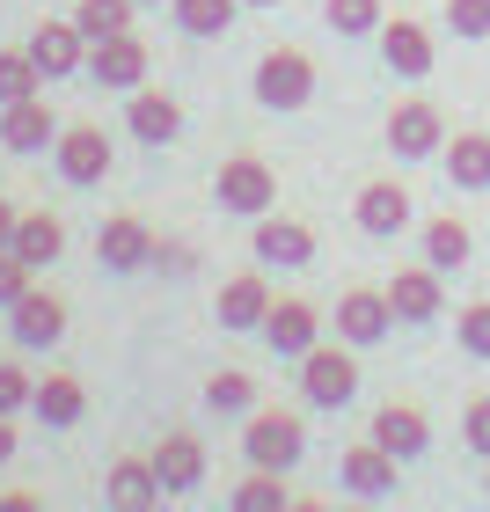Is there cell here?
Masks as SVG:
<instances>
[{
    "mask_svg": "<svg viewBox=\"0 0 490 512\" xmlns=\"http://www.w3.org/2000/svg\"><path fill=\"white\" fill-rule=\"evenodd\" d=\"M242 454H249V469H278V476H286L293 461L308 454V425H300L293 410H249Z\"/></svg>",
    "mask_w": 490,
    "mask_h": 512,
    "instance_id": "cell-1",
    "label": "cell"
},
{
    "mask_svg": "<svg viewBox=\"0 0 490 512\" xmlns=\"http://www.w3.org/2000/svg\"><path fill=\"white\" fill-rule=\"evenodd\" d=\"M213 198H220V213L264 220L271 205H278V176H271V161H256V154H235V161H220V176H213Z\"/></svg>",
    "mask_w": 490,
    "mask_h": 512,
    "instance_id": "cell-2",
    "label": "cell"
},
{
    "mask_svg": "<svg viewBox=\"0 0 490 512\" xmlns=\"http://www.w3.org/2000/svg\"><path fill=\"white\" fill-rule=\"evenodd\" d=\"M300 395H308L315 410H344L359 395V366L344 344H315L308 359H300Z\"/></svg>",
    "mask_w": 490,
    "mask_h": 512,
    "instance_id": "cell-3",
    "label": "cell"
},
{
    "mask_svg": "<svg viewBox=\"0 0 490 512\" xmlns=\"http://www.w3.org/2000/svg\"><path fill=\"white\" fill-rule=\"evenodd\" d=\"M308 96H315V59L308 52H293V44H286V52L256 59V103H264V110H300Z\"/></svg>",
    "mask_w": 490,
    "mask_h": 512,
    "instance_id": "cell-4",
    "label": "cell"
},
{
    "mask_svg": "<svg viewBox=\"0 0 490 512\" xmlns=\"http://www.w3.org/2000/svg\"><path fill=\"white\" fill-rule=\"evenodd\" d=\"M388 147L403 161H425V154H447V118L417 96V103H395L388 110Z\"/></svg>",
    "mask_w": 490,
    "mask_h": 512,
    "instance_id": "cell-5",
    "label": "cell"
},
{
    "mask_svg": "<svg viewBox=\"0 0 490 512\" xmlns=\"http://www.w3.org/2000/svg\"><path fill=\"white\" fill-rule=\"evenodd\" d=\"M52 161H59V176L74 183V191L103 183L110 176V139H103V125H66L59 147H52Z\"/></svg>",
    "mask_w": 490,
    "mask_h": 512,
    "instance_id": "cell-6",
    "label": "cell"
},
{
    "mask_svg": "<svg viewBox=\"0 0 490 512\" xmlns=\"http://www.w3.org/2000/svg\"><path fill=\"white\" fill-rule=\"evenodd\" d=\"M88 74H96V88H147V44H139L132 30L125 37H103V44H88Z\"/></svg>",
    "mask_w": 490,
    "mask_h": 512,
    "instance_id": "cell-7",
    "label": "cell"
},
{
    "mask_svg": "<svg viewBox=\"0 0 490 512\" xmlns=\"http://www.w3.org/2000/svg\"><path fill=\"white\" fill-rule=\"evenodd\" d=\"M388 322H395V308H388V293H373V286H352V293L337 300V337L352 344V352L381 344V337H388Z\"/></svg>",
    "mask_w": 490,
    "mask_h": 512,
    "instance_id": "cell-8",
    "label": "cell"
},
{
    "mask_svg": "<svg viewBox=\"0 0 490 512\" xmlns=\"http://www.w3.org/2000/svg\"><path fill=\"white\" fill-rule=\"evenodd\" d=\"M96 264H103V271H147V264H154V227H147V220H132V213L103 220V235H96Z\"/></svg>",
    "mask_w": 490,
    "mask_h": 512,
    "instance_id": "cell-9",
    "label": "cell"
},
{
    "mask_svg": "<svg viewBox=\"0 0 490 512\" xmlns=\"http://www.w3.org/2000/svg\"><path fill=\"white\" fill-rule=\"evenodd\" d=\"M8 315H15V344H22V352H52V344L66 337V300L59 293H37L30 286Z\"/></svg>",
    "mask_w": 490,
    "mask_h": 512,
    "instance_id": "cell-10",
    "label": "cell"
},
{
    "mask_svg": "<svg viewBox=\"0 0 490 512\" xmlns=\"http://www.w3.org/2000/svg\"><path fill=\"white\" fill-rule=\"evenodd\" d=\"M366 439H373V447H388L395 461H417L432 447V425H425V410H417V403H381Z\"/></svg>",
    "mask_w": 490,
    "mask_h": 512,
    "instance_id": "cell-11",
    "label": "cell"
},
{
    "mask_svg": "<svg viewBox=\"0 0 490 512\" xmlns=\"http://www.w3.org/2000/svg\"><path fill=\"white\" fill-rule=\"evenodd\" d=\"M59 132H66V125L44 110V96L0 110V147H8V154H44V147H59Z\"/></svg>",
    "mask_w": 490,
    "mask_h": 512,
    "instance_id": "cell-12",
    "label": "cell"
},
{
    "mask_svg": "<svg viewBox=\"0 0 490 512\" xmlns=\"http://www.w3.org/2000/svg\"><path fill=\"white\" fill-rule=\"evenodd\" d=\"M22 52L44 66V81H59V74H81V66H88V37L74 30V22H37Z\"/></svg>",
    "mask_w": 490,
    "mask_h": 512,
    "instance_id": "cell-13",
    "label": "cell"
},
{
    "mask_svg": "<svg viewBox=\"0 0 490 512\" xmlns=\"http://www.w3.org/2000/svg\"><path fill=\"white\" fill-rule=\"evenodd\" d=\"M381 59H388V74L425 81L432 74V30H425V22H410V15L381 22Z\"/></svg>",
    "mask_w": 490,
    "mask_h": 512,
    "instance_id": "cell-14",
    "label": "cell"
},
{
    "mask_svg": "<svg viewBox=\"0 0 490 512\" xmlns=\"http://www.w3.org/2000/svg\"><path fill=\"white\" fill-rule=\"evenodd\" d=\"M103 498L118 505V512H154L161 498V476H154V454L139 461V454H125V461H110V476H103Z\"/></svg>",
    "mask_w": 490,
    "mask_h": 512,
    "instance_id": "cell-15",
    "label": "cell"
},
{
    "mask_svg": "<svg viewBox=\"0 0 490 512\" xmlns=\"http://www.w3.org/2000/svg\"><path fill=\"white\" fill-rule=\"evenodd\" d=\"M264 337H271L278 359H308L322 344V315L308 308V300H278V308L264 315Z\"/></svg>",
    "mask_w": 490,
    "mask_h": 512,
    "instance_id": "cell-16",
    "label": "cell"
},
{
    "mask_svg": "<svg viewBox=\"0 0 490 512\" xmlns=\"http://www.w3.org/2000/svg\"><path fill=\"white\" fill-rule=\"evenodd\" d=\"M249 249H256V264H286V271L315 264V235H308L300 220H278V213H264V220H256Z\"/></svg>",
    "mask_w": 490,
    "mask_h": 512,
    "instance_id": "cell-17",
    "label": "cell"
},
{
    "mask_svg": "<svg viewBox=\"0 0 490 512\" xmlns=\"http://www.w3.org/2000/svg\"><path fill=\"white\" fill-rule=\"evenodd\" d=\"M337 476H344V491H352V498H395V454H388V447H373V439L344 447Z\"/></svg>",
    "mask_w": 490,
    "mask_h": 512,
    "instance_id": "cell-18",
    "label": "cell"
},
{
    "mask_svg": "<svg viewBox=\"0 0 490 512\" xmlns=\"http://www.w3.org/2000/svg\"><path fill=\"white\" fill-rule=\"evenodd\" d=\"M278 308L271 300V286L256 271H242V278H227L220 286V300H213V315H220V330H264V315Z\"/></svg>",
    "mask_w": 490,
    "mask_h": 512,
    "instance_id": "cell-19",
    "label": "cell"
},
{
    "mask_svg": "<svg viewBox=\"0 0 490 512\" xmlns=\"http://www.w3.org/2000/svg\"><path fill=\"white\" fill-rule=\"evenodd\" d=\"M352 220L366 227L373 242H395L410 227V191H403V183H366L359 205H352Z\"/></svg>",
    "mask_w": 490,
    "mask_h": 512,
    "instance_id": "cell-20",
    "label": "cell"
},
{
    "mask_svg": "<svg viewBox=\"0 0 490 512\" xmlns=\"http://www.w3.org/2000/svg\"><path fill=\"white\" fill-rule=\"evenodd\" d=\"M154 476H161V491H169V498L176 491H198V483H205V447L191 432H169L154 447Z\"/></svg>",
    "mask_w": 490,
    "mask_h": 512,
    "instance_id": "cell-21",
    "label": "cell"
},
{
    "mask_svg": "<svg viewBox=\"0 0 490 512\" xmlns=\"http://www.w3.org/2000/svg\"><path fill=\"white\" fill-rule=\"evenodd\" d=\"M125 125H132V139H147V147H169L183 132V110H176V96H161V88H132Z\"/></svg>",
    "mask_w": 490,
    "mask_h": 512,
    "instance_id": "cell-22",
    "label": "cell"
},
{
    "mask_svg": "<svg viewBox=\"0 0 490 512\" xmlns=\"http://www.w3.org/2000/svg\"><path fill=\"white\" fill-rule=\"evenodd\" d=\"M388 308H395V322H432V315H439V271H432V264L395 271V278H388Z\"/></svg>",
    "mask_w": 490,
    "mask_h": 512,
    "instance_id": "cell-23",
    "label": "cell"
},
{
    "mask_svg": "<svg viewBox=\"0 0 490 512\" xmlns=\"http://www.w3.org/2000/svg\"><path fill=\"white\" fill-rule=\"evenodd\" d=\"M30 410L44 417V425H81V417H88V388L74 374H44L37 395H30Z\"/></svg>",
    "mask_w": 490,
    "mask_h": 512,
    "instance_id": "cell-24",
    "label": "cell"
},
{
    "mask_svg": "<svg viewBox=\"0 0 490 512\" xmlns=\"http://www.w3.org/2000/svg\"><path fill=\"white\" fill-rule=\"evenodd\" d=\"M30 271H44V264H59V249H66V227L52 220V213H22L15 220V242H8Z\"/></svg>",
    "mask_w": 490,
    "mask_h": 512,
    "instance_id": "cell-25",
    "label": "cell"
},
{
    "mask_svg": "<svg viewBox=\"0 0 490 512\" xmlns=\"http://www.w3.org/2000/svg\"><path fill=\"white\" fill-rule=\"evenodd\" d=\"M447 176H454V191H490V139L483 132L447 139Z\"/></svg>",
    "mask_w": 490,
    "mask_h": 512,
    "instance_id": "cell-26",
    "label": "cell"
},
{
    "mask_svg": "<svg viewBox=\"0 0 490 512\" xmlns=\"http://www.w3.org/2000/svg\"><path fill=\"white\" fill-rule=\"evenodd\" d=\"M132 8H139V0H81V8H74V30H81L88 44L125 37V30H132Z\"/></svg>",
    "mask_w": 490,
    "mask_h": 512,
    "instance_id": "cell-27",
    "label": "cell"
},
{
    "mask_svg": "<svg viewBox=\"0 0 490 512\" xmlns=\"http://www.w3.org/2000/svg\"><path fill=\"white\" fill-rule=\"evenodd\" d=\"M235 512H293L286 476H278V469H249V476L235 483Z\"/></svg>",
    "mask_w": 490,
    "mask_h": 512,
    "instance_id": "cell-28",
    "label": "cell"
},
{
    "mask_svg": "<svg viewBox=\"0 0 490 512\" xmlns=\"http://www.w3.org/2000/svg\"><path fill=\"white\" fill-rule=\"evenodd\" d=\"M469 227H461V220H432L425 227V264L432 271H461V264H469Z\"/></svg>",
    "mask_w": 490,
    "mask_h": 512,
    "instance_id": "cell-29",
    "label": "cell"
},
{
    "mask_svg": "<svg viewBox=\"0 0 490 512\" xmlns=\"http://www.w3.org/2000/svg\"><path fill=\"white\" fill-rule=\"evenodd\" d=\"M169 8H176V22H183L191 37H227L242 0H169Z\"/></svg>",
    "mask_w": 490,
    "mask_h": 512,
    "instance_id": "cell-30",
    "label": "cell"
},
{
    "mask_svg": "<svg viewBox=\"0 0 490 512\" xmlns=\"http://www.w3.org/2000/svg\"><path fill=\"white\" fill-rule=\"evenodd\" d=\"M44 88V66L30 59V52H0V110L8 103H30Z\"/></svg>",
    "mask_w": 490,
    "mask_h": 512,
    "instance_id": "cell-31",
    "label": "cell"
},
{
    "mask_svg": "<svg viewBox=\"0 0 490 512\" xmlns=\"http://www.w3.org/2000/svg\"><path fill=\"white\" fill-rule=\"evenodd\" d=\"M337 37H381V0H322Z\"/></svg>",
    "mask_w": 490,
    "mask_h": 512,
    "instance_id": "cell-32",
    "label": "cell"
},
{
    "mask_svg": "<svg viewBox=\"0 0 490 512\" xmlns=\"http://www.w3.org/2000/svg\"><path fill=\"white\" fill-rule=\"evenodd\" d=\"M205 403L213 410H256V381L242 374V366H220V374L205 381Z\"/></svg>",
    "mask_w": 490,
    "mask_h": 512,
    "instance_id": "cell-33",
    "label": "cell"
},
{
    "mask_svg": "<svg viewBox=\"0 0 490 512\" xmlns=\"http://www.w3.org/2000/svg\"><path fill=\"white\" fill-rule=\"evenodd\" d=\"M454 337H461V352H469V359H490V300H469V308H461Z\"/></svg>",
    "mask_w": 490,
    "mask_h": 512,
    "instance_id": "cell-34",
    "label": "cell"
},
{
    "mask_svg": "<svg viewBox=\"0 0 490 512\" xmlns=\"http://www.w3.org/2000/svg\"><path fill=\"white\" fill-rule=\"evenodd\" d=\"M447 30L454 37H490V0H447Z\"/></svg>",
    "mask_w": 490,
    "mask_h": 512,
    "instance_id": "cell-35",
    "label": "cell"
},
{
    "mask_svg": "<svg viewBox=\"0 0 490 512\" xmlns=\"http://www.w3.org/2000/svg\"><path fill=\"white\" fill-rule=\"evenodd\" d=\"M30 395H37V381L22 374L15 359H0V417H15V410H30Z\"/></svg>",
    "mask_w": 490,
    "mask_h": 512,
    "instance_id": "cell-36",
    "label": "cell"
},
{
    "mask_svg": "<svg viewBox=\"0 0 490 512\" xmlns=\"http://www.w3.org/2000/svg\"><path fill=\"white\" fill-rule=\"evenodd\" d=\"M22 293H30V264H22L15 249H0V308H15Z\"/></svg>",
    "mask_w": 490,
    "mask_h": 512,
    "instance_id": "cell-37",
    "label": "cell"
},
{
    "mask_svg": "<svg viewBox=\"0 0 490 512\" xmlns=\"http://www.w3.org/2000/svg\"><path fill=\"white\" fill-rule=\"evenodd\" d=\"M461 439H469V447L490 461V395H476V403H469V417H461Z\"/></svg>",
    "mask_w": 490,
    "mask_h": 512,
    "instance_id": "cell-38",
    "label": "cell"
},
{
    "mask_svg": "<svg viewBox=\"0 0 490 512\" xmlns=\"http://www.w3.org/2000/svg\"><path fill=\"white\" fill-rule=\"evenodd\" d=\"M154 264L183 278V271H191V264H198V256H191V249H183V242H154Z\"/></svg>",
    "mask_w": 490,
    "mask_h": 512,
    "instance_id": "cell-39",
    "label": "cell"
},
{
    "mask_svg": "<svg viewBox=\"0 0 490 512\" xmlns=\"http://www.w3.org/2000/svg\"><path fill=\"white\" fill-rule=\"evenodd\" d=\"M0 512H44L37 491H0Z\"/></svg>",
    "mask_w": 490,
    "mask_h": 512,
    "instance_id": "cell-40",
    "label": "cell"
},
{
    "mask_svg": "<svg viewBox=\"0 0 490 512\" xmlns=\"http://www.w3.org/2000/svg\"><path fill=\"white\" fill-rule=\"evenodd\" d=\"M15 220H22V213H15V205H8V198H0V249H8V242H15Z\"/></svg>",
    "mask_w": 490,
    "mask_h": 512,
    "instance_id": "cell-41",
    "label": "cell"
},
{
    "mask_svg": "<svg viewBox=\"0 0 490 512\" xmlns=\"http://www.w3.org/2000/svg\"><path fill=\"white\" fill-rule=\"evenodd\" d=\"M0 461H15V425L0 417Z\"/></svg>",
    "mask_w": 490,
    "mask_h": 512,
    "instance_id": "cell-42",
    "label": "cell"
},
{
    "mask_svg": "<svg viewBox=\"0 0 490 512\" xmlns=\"http://www.w3.org/2000/svg\"><path fill=\"white\" fill-rule=\"evenodd\" d=\"M293 512H330V505H315V498H293Z\"/></svg>",
    "mask_w": 490,
    "mask_h": 512,
    "instance_id": "cell-43",
    "label": "cell"
},
{
    "mask_svg": "<svg viewBox=\"0 0 490 512\" xmlns=\"http://www.w3.org/2000/svg\"><path fill=\"white\" fill-rule=\"evenodd\" d=\"M242 8H278V0H242Z\"/></svg>",
    "mask_w": 490,
    "mask_h": 512,
    "instance_id": "cell-44",
    "label": "cell"
},
{
    "mask_svg": "<svg viewBox=\"0 0 490 512\" xmlns=\"http://www.w3.org/2000/svg\"><path fill=\"white\" fill-rule=\"evenodd\" d=\"M483 491H490V461H483Z\"/></svg>",
    "mask_w": 490,
    "mask_h": 512,
    "instance_id": "cell-45",
    "label": "cell"
},
{
    "mask_svg": "<svg viewBox=\"0 0 490 512\" xmlns=\"http://www.w3.org/2000/svg\"><path fill=\"white\" fill-rule=\"evenodd\" d=\"M139 8H161V0H139Z\"/></svg>",
    "mask_w": 490,
    "mask_h": 512,
    "instance_id": "cell-46",
    "label": "cell"
},
{
    "mask_svg": "<svg viewBox=\"0 0 490 512\" xmlns=\"http://www.w3.org/2000/svg\"><path fill=\"white\" fill-rule=\"evenodd\" d=\"M154 512H161V505H154Z\"/></svg>",
    "mask_w": 490,
    "mask_h": 512,
    "instance_id": "cell-47",
    "label": "cell"
}]
</instances>
